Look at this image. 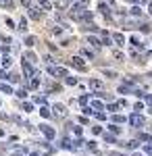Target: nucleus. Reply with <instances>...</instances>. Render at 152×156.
Segmentation results:
<instances>
[{
    "mask_svg": "<svg viewBox=\"0 0 152 156\" xmlns=\"http://www.w3.org/2000/svg\"><path fill=\"white\" fill-rule=\"evenodd\" d=\"M48 73H50V75H54V77H63V79L67 77V71H65V69H60V67H54V65H52V67L48 65Z\"/></svg>",
    "mask_w": 152,
    "mask_h": 156,
    "instance_id": "nucleus-1",
    "label": "nucleus"
},
{
    "mask_svg": "<svg viewBox=\"0 0 152 156\" xmlns=\"http://www.w3.org/2000/svg\"><path fill=\"white\" fill-rule=\"evenodd\" d=\"M129 123H131L133 127H142V125H144V117L136 112V115H131V117H129Z\"/></svg>",
    "mask_w": 152,
    "mask_h": 156,
    "instance_id": "nucleus-2",
    "label": "nucleus"
},
{
    "mask_svg": "<svg viewBox=\"0 0 152 156\" xmlns=\"http://www.w3.org/2000/svg\"><path fill=\"white\" fill-rule=\"evenodd\" d=\"M71 65H73L75 69H79V71H83V69H85V62H83V60L79 58V56H75V58H71Z\"/></svg>",
    "mask_w": 152,
    "mask_h": 156,
    "instance_id": "nucleus-3",
    "label": "nucleus"
},
{
    "mask_svg": "<svg viewBox=\"0 0 152 156\" xmlns=\"http://www.w3.org/2000/svg\"><path fill=\"white\" fill-rule=\"evenodd\" d=\"M42 133L46 135L48 140H52V137H54V129H52V127H48V125H42Z\"/></svg>",
    "mask_w": 152,
    "mask_h": 156,
    "instance_id": "nucleus-4",
    "label": "nucleus"
},
{
    "mask_svg": "<svg viewBox=\"0 0 152 156\" xmlns=\"http://www.w3.org/2000/svg\"><path fill=\"white\" fill-rule=\"evenodd\" d=\"M23 71L27 77H31L34 75V69H31V62H27V60H23Z\"/></svg>",
    "mask_w": 152,
    "mask_h": 156,
    "instance_id": "nucleus-5",
    "label": "nucleus"
},
{
    "mask_svg": "<svg viewBox=\"0 0 152 156\" xmlns=\"http://www.w3.org/2000/svg\"><path fill=\"white\" fill-rule=\"evenodd\" d=\"M35 2H38V4L44 9V11H52V4H50V0H35Z\"/></svg>",
    "mask_w": 152,
    "mask_h": 156,
    "instance_id": "nucleus-6",
    "label": "nucleus"
},
{
    "mask_svg": "<svg viewBox=\"0 0 152 156\" xmlns=\"http://www.w3.org/2000/svg\"><path fill=\"white\" fill-rule=\"evenodd\" d=\"M98 11L102 12V15H106V17H108V15H110V11H108V6H106L104 2H98Z\"/></svg>",
    "mask_w": 152,
    "mask_h": 156,
    "instance_id": "nucleus-7",
    "label": "nucleus"
},
{
    "mask_svg": "<svg viewBox=\"0 0 152 156\" xmlns=\"http://www.w3.org/2000/svg\"><path fill=\"white\" fill-rule=\"evenodd\" d=\"M113 42H117V46H123V42H125L123 34H115V36H113Z\"/></svg>",
    "mask_w": 152,
    "mask_h": 156,
    "instance_id": "nucleus-8",
    "label": "nucleus"
},
{
    "mask_svg": "<svg viewBox=\"0 0 152 156\" xmlns=\"http://www.w3.org/2000/svg\"><path fill=\"white\" fill-rule=\"evenodd\" d=\"M60 148H67V150H71V148H73V144H71L69 137H63V140H60Z\"/></svg>",
    "mask_w": 152,
    "mask_h": 156,
    "instance_id": "nucleus-9",
    "label": "nucleus"
},
{
    "mask_svg": "<svg viewBox=\"0 0 152 156\" xmlns=\"http://www.w3.org/2000/svg\"><path fill=\"white\" fill-rule=\"evenodd\" d=\"M25 60H27V62H34V65H35V62H38V56H35L34 52H27V54H25Z\"/></svg>",
    "mask_w": 152,
    "mask_h": 156,
    "instance_id": "nucleus-10",
    "label": "nucleus"
},
{
    "mask_svg": "<svg viewBox=\"0 0 152 156\" xmlns=\"http://www.w3.org/2000/svg\"><path fill=\"white\" fill-rule=\"evenodd\" d=\"M90 85H92V90H96V92H100V90H102V83H100L98 79H92V81H90Z\"/></svg>",
    "mask_w": 152,
    "mask_h": 156,
    "instance_id": "nucleus-11",
    "label": "nucleus"
},
{
    "mask_svg": "<svg viewBox=\"0 0 152 156\" xmlns=\"http://www.w3.org/2000/svg\"><path fill=\"white\" fill-rule=\"evenodd\" d=\"M88 42L92 44L94 48H100V42H98V37H94V36H88Z\"/></svg>",
    "mask_w": 152,
    "mask_h": 156,
    "instance_id": "nucleus-12",
    "label": "nucleus"
},
{
    "mask_svg": "<svg viewBox=\"0 0 152 156\" xmlns=\"http://www.w3.org/2000/svg\"><path fill=\"white\" fill-rule=\"evenodd\" d=\"M54 112H56L59 117H63V115H65V106H63V104H54Z\"/></svg>",
    "mask_w": 152,
    "mask_h": 156,
    "instance_id": "nucleus-13",
    "label": "nucleus"
},
{
    "mask_svg": "<svg viewBox=\"0 0 152 156\" xmlns=\"http://www.w3.org/2000/svg\"><path fill=\"white\" fill-rule=\"evenodd\" d=\"M140 140L146 144H152V135H148V133H140Z\"/></svg>",
    "mask_w": 152,
    "mask_h": 156,
    "instance_id": "nucleus-14",
    "label": "nucleus"
},
{
    "mask_svg": "<svg viewBox=\"0 0 152 156\" xmlns=\"http://www.w3.org/2000/svg\"><path fill=\"white\" fill-rule=\"evenodd\" d=\"M129 12H131L133 17H140V15H142V9H140V6H131V9H129Z\"/></svg>",
    "mask_w": 152,
    "mask_h": 156,
    "instance_id": "nucleus-15",
    "label": "nucleus"
},
{
    "mask_svg": "<svg viewBox=\"0 0 152 156\" xmlns=\"http://www.w3.org/2000/svg\"><path fill=\"white\" fill-rule=\"evenodd\" d=\"M92 108H94V110H104V104H102V102H98V100H94Z\"/></svg>",
    "mask_w": 152,
    "mask_h": 156,
    "instance_id": "nucleus-16",
    "label": "nucleus"
},
{
    "mask_svg": "<svg viewBox=\"0 0 152 156\" xmlns=\"http://www.w3.org/2000/svg\"><path fill=\"white\" fill-rule=\"evenodd\" d=\"M102 42H104V46H110V44H113V40L108 37V34H106V31H102Z\"/></svg>",
    "mask_w": 152,
    "mask_h": 156,
    "instance_id": "nucleus-17",
    "label": "nucleus"
},
{
    "mask_svg": "<svg viewBox=\"0 0 152 156\" xmlns=\"http://www.w3.org/2000/svg\"><path fill=\"white\" fill-rule=\"evenodd\" d=\"M29 17L31 19H40V11L38 9H29Z\"/></svg>",
    "mask_w": 152,
    "mask_h": 156,
    "instance_id": "nucleus-18",
    "label": "nucleus"
},
{
    "mask_svg": "<svg viewBox=\"0 0 152 156\" xmlns=\"http://www.w3.org/2000/svg\"><path fill=\"white\" fill-rule=\"evenodd\" d=\"M21 108H23L25 112H31V110H34V104H29V102H23V104H21Z\"/></svg>",
    "mask_w": 152,
    "mask_h": 156,
    "instance_id": "nucleus-19",
    "label": "nucleus"
},
{
    "mask_svg": "<svg viewBox=\"0 0 152 156\" xmlns=\"http://www.w3.org/2000/svg\"><path fill=\"white\" fill-rule=\"evenodd\" d=\"M19 31H27V21H25V19H21V21H19Z\"/></svg>",
    "mask_w": 152,
    "mask_h": 156,
    "instance_id": "nucleus-20",
    "label": "nucleus"
},
{
    "mask_svg": "<svg viewBox=\"0 0 152 156\" xmlns=\"http://www.w3.org/2000/svg\"><path fill=\"white\" fill-rule=\"evenodd\" d=\"M35 42H38V40H35L34 36H27V37H25V44H27V46H34Z\"/></svg>",
    "mask_w": 152,
    "mask_h": 156,
    "instance_id": "nucleus-21",
    "label": "nucleus"
},
{
    "mask_svg": "<svg viewBox=\"0 0 152 156\" xmlns=\"http://www.w3.org/2000/svg\"><path fill=\"white\" fill-rule=\"evenodd\" d=\"M11 65H13V60L9 58V56H4V58H2V67H4V69H9Z\"/></svg>",
    "mask_w": 152,
    "mask_h": 156,
    "instance_id": "nucleus-22",
    "label": "nucleus"
},
{
    "mask_svg": "<svg viewBox=\"0 0 152 156\" xmlns=\"http://www.w3.org/2000/svg\"><path fill=\"white\" fill-rule=\"evenodd\" d=\"M81 56H85V58H94V52H92V50H85V48H83L81 50Z\"/></svg>",
    "mask_w": 152,
    "mask_h": 156,
    "instance_id": "nucleus-23",
    "label": "nucleus"
},
{
    "mask_svg": "<svg viewBox=\"0 0 152 156\" xmlns=\"http://www.w3.org/2000/svg\"><path fill=\"white\" fill-rule=\"evenodd\" d=\"M0 90H2V92H4V94H13L11 85H6V83H2V85H0Z\"/></svg>",
    "mask_w": 152,
    "mask_h": 156,
    "instance_id": "nucleus-24",
    "label": "nucleus"
},
{
    "mask_svg": "<svg viewBox=\"0 0 152 156\" xmlns=\"http://www.w3.org/2000/svg\"><path fill=\"white\" fill-rule=\"evenodd\" d=\"M40 115H42V117H44V119H48V117H50V108H42V110H40Z\"/></svg>",
    "mask_w": 152,
    "mask_h": 156,
    "instance_id": "nucleus-25",
    "label": "nucleus"
},
{
    "mask_svg": "<svg viewBox=\"0 0 152 156\" xmlns=\"http://www.w3.org/2000/svg\"><path fill=\"white\" fill-rule=\"evenodd\" d=\"M138 140H131V142H127V148H131V150H136V148H138Z\"/></svg>",
    "mask_w": 152,
    "mask_h": 156,
    "instance_id": "nucleus-26",
    "label": "nucleus"
},
{
    "mask_svg": "<svg viewBox=\"0 0 152 156\" xmlns=\"http://www.w3.org/2000/svg\"><path fill=\"white\" fill-rule=\"evenodd\" d=\"M113 121H115V123H125V117H123V115H115Z\"/></svg>",
    "mask_w": 152,
    "mask_h": 156,
    "instance_id": "nucleus-27",
    "label": "nucleus"
},
{
    "mask_svg": "<svg viewBox=\"0 0 152 156\" xmlns=\"http://www.w3.org/2000/svg\"><path fill=\"white\" fill-rule=\"evenodd\" d=\"M119 92H121V94H129V92H131V87H129V85H121V87H119Z\"/></svg>",
    "mask_w": 152,
    "mask_h": 156,
    "instance_id": "nucleus-28",
    "label": "nucleus"
},
{
    "mask_svg": "<svg viewBox=\"0 0 152 156\" xmlns=\"http://www.w3.org/2000/svg\"><path fill=\"white\" fill-rule=\"evenodd\" d=\"M65 81H67L69 85H75V83H77V79H75V77H69V75L65 77Z\"/></svg>",
    "mask_w": 152,
    "mask_h": 156,
    "instance_id": "nucleus-29",
    "label": "nucleus"
},
{
    "mask_svg": "<svg viewBox=\"0 0 152 156\" xmlns=\"http://www.w3.org/2000/svg\"><path fill=\"white\" fill-rule=\"evenodd\" d=\"M52 34L54 36H63V27H52Z\"/></svg>",
    "mask_w": 152,
    "mask_h": 156,
    "instance_id": "nucleus-30",
    "label": "nucleus"
},
{
    "mask_svg": "<svg viewBox=\"0 0 152 156\" xmlns=\"http://www.w3.org/2000/svg\"><path fill=\"white\" fill-rule=\"evenodd\" d=\"M115 58L123 60V58H125V54H123V52H121V50H115Z\"/></svg>",
    "mask_w": 152,
    "mask_h": 156,
    "instance_id": "nucleus-31",
    "label": "nucleus"
},
{
    "mask_svg": "<svg viewBox=\"0 0 152 156\" xmlns=\"http://www.w3.org/2000/svg\"><path fill=\"white\" fill-rule=\"evenodd\" d=\"M119 104H108V106H106V110H113V112H115V110H119Z\"/></svg>",
    "mask_w": 152,
    "mask_h": 156,
    "instance_id": "nucleus-32",
    "label": "nucleus"
},
{
    "mask_svg": "<svg viewBox=\"0 0 152 156\" xmlns=\"http://www.w3.org/2000/svg\"><path fill=\"white\" fill-rule=\"evenodd\" d=\"M73 135L79 137V135H81V127H73Z\"/></svg>",
    "mask_w": 152,
    "mask_h": 156,
    "instance_id": "nucleus-33",
    "label": "nucleus"
},
{
    "mask_svg": "<svg viewBox=\"0 0 152 156\" xmlns=\"http://www.w3.org/2000/svg\"><path fill=\"white\" fill-rule=\"evenodd\" d=\"M83 112H85V115H92L94 108H92V106H83Z\"/></svg>",
    "mask_w": 152,
    "mask_h": 156,
    "instance_id": "nucleus-34",
    "label": "nucleus"
},
{
    "mask_svg": "<svg viewBox=\"0 0 152 156\" xmlns=\"http://www.w3.org/2000/svg\"><path fill=\"white\" fill-rule=\"evenodd\" d=\"M79 102H81V104H88V102H90V96H81V98H79Z\"/></svg>",
    "mask_w": 152,
    "mask_h": 156,
    "instance_id": "nucleus-35",
    "label": "nucleus"
},
{
    "mask_svg": "<svg viewBox=\"0 0 152 156\" xmlns=\"http://www.w3.org/2000/svg\"><path fill=\"white\" fill-rule=\"evenodd\" d=\"M25 154H27V152H25L23 148H21V150H17V152H15V154H13V156H25Z\"/></svg>",
    "mask_w": 152,
    "mask_h": 156,
    "instance_id": "nucleus-36",
    "label": "nucleus"
},
{
    "mask_svg": "<svg viewBox=\"0 0 152 156\" xmlns=\"http://www.w3.org/2000/svg\"><path fill=\"white\" fill-rule=\"evenodd\" d=\"M142 98H144V100H146V102H148V104H150V106H152V96H148V94H144V96H142Z\"/></svg>",
    "mask_w": 152,
    "mask_h": 156,
    "instance_id": "nucleus-37",
    "label": "nucleus"
},
{
    "mask_svg": "<svg viewBox=\"0 0 152 156\" xmlns=\"http://www.w3.org/2000/svg\"><path fill=\"white\" fill-rule=\"evenodd\" d=\"M17 94H19V98H27V92H25V90H19Z\"/></svg>",
    "mask_w": 152,
    "mask_h": 156,
    "instance_id": "nucleus-38",
    "label": "nucleus"
},
{
    "mask_svg": "<svg viewBox=\"0 0 152 156\" xmlns=\"http://www.w3.org/2000/svg\"><path fill=\"white\" fill-rule=\"evenodd\" d=\"M0 4L2 6H11V0H0Z\"/></svg>",
    "mask_w": 152,
    "mask_h": 156,
    "instance_id": "nucleus-39",
    "label": "nucleus"
},
{
    "mask_svg": "<svg viewBox=\"0 0 152 156\" xmlns=\"http://www.w3.org/2000/svg\"><path fill=\"white\" fill-rule=\"evenodd\" d=\"M21 4L23 6H31V0H21Z\"/></svg>",
    "mask_w": 152,
    "mask_h": 156,
    "instance_id": "nucleus-40",
    "label": "nucleus"
},
{
    "mask_svg": "<svg viewBox=\"0 0 152 156\" xmlns=\"http://www.w3.org/2000/svg\"><path fill=\"white\" fill-rule=\"evenodd\" d=\"M148 11H150V15H152V0H148Z\"/></svg>",
    "mask_w": 152,
    "mask_h": 156,
    "instance_id": "nucleus-41",
    "label": "nucleus"
},
{
    "mask_svg": "<svg viewBox=\"0 0 152 156\" xmlns=\"http://www.w3.org/2000/svg\"><path fill=\"white\" fill-rule=\"evenodd\" d=\"M2 135H4V131H2V129H0V137H2Z\"/></svg>",
    "mask_w": 152,
    "mask_h": 156,
    "instance_id": "nucleus-42",
    "label": "nucleus"
},
{
    "mask_svg": "<svg viewBox=\"0 0 152 156\" xmlns=\"http://www.w3.org/2000/svg\"><path fill=\"white\" fill-rule=\"evenodd\" d=\"M29 156H38V152H34V154H29Z\"/></svg>",
    "mask_w": 152,
    "mask_h": 156,
    "instance_id": "nucleus-43",
    "label": "nucleus"
},
{
    "mask_svg": "<svg viewBox=\"0 0 152 156\" xmlns=\"http://www.w3.org/2000/svg\"><path fill=\"white\" fill-rule=\"evenodd\" d=\"M129 2H138V0H129Z\"/></svg>",
    "mask_w": 152,
    "mask_h": 156,
    "instance_id": "nucleus-44",
    "label": "nucleus"
},
{
    "mask_svg": "<svg viewBox=\"0 0 152 156\" xmlns=\"http://www.w3.org/2000/svg\"><path fill=\"white\" fill-rule=\"evenodd\" d=\"M136 156H140V154H136Z\"/></svg>",
    "mask_w": 152,
    "mask_h": 156,
    "instance_id": "nucleus-45",
    "label": "nucleus"
}]
</instances>
